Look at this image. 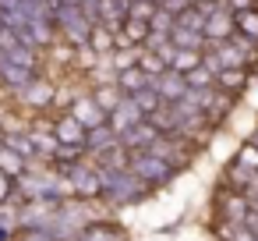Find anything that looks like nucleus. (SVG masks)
Segmentation results:
<instances>
[{"mask_svg":"<svg viewBox=\"0 0 258 241\" xmlns=\"http://www.w3.org/2000/svg\"><path fill=\"white\" fill-rule=\"evenodd\" d=\"M110 146H117V135H113L110 124H99V128L85 131V156H99V153H106Z\"/></svg>","mask_w":258,"mask_h":241,"instance_id":"obj_16","label":"nucleus"},{"mask_svg":"<svg viewBox=\"0 0 258 241\" xmlns=\"http://www.w3.org/2000/svg\"><path fill=\"white\" fill-rule=\"evenodd\" d=\"M247 181H251V170H247V167H240V163H230V167H226V174H223V184H226V188H233V191H244V188H247Z\"/></svg>","mask_w":258,"mask_h":241,"instance_id":"obj_29","label":"nucleus"},{"mask_svg":"<svg viewBox=\"0 0 258 241\" xmlns=\"http://www.w3.org/2000/svg\"><path fill=\"white\" fill-rule=\"evenodd\" d=\"M127 170L152 191V188H163V184H170L177 174L156 156V153H131V160H127Z\"/></svg>","mask_w":258,"mask_h":241,"instance_id":"obj_2","label":"nucleus"},{"mask_svg":"<svg viewBox=\"0 0 258 241\" xmlns=\"http://www.w3.org/2000/svg\"><path fill=\"white\" fill-rule=\"evenodd\" d=\"M106 61H110V68H113V75H120V71H127V68L138 64V50H135V46H124V50H113Z\"/></svg>","mask_w":258,"mask_h":241,"instance_id":"obj_28","label":"nucleus"},{"mask_svg":"<svg viewBox=\"0 0 258 241\" xmlns=\"http://www.w3.org/2000/svg\"><path fill=\"white\" fill-rule=\"evenodd\" d=\"M18 8V0H0V11H4V15H11Z\"/></svg>","mask_w":258,"mask_h":241,"instance_id":"obj_40","label":"nucleus"},{"mask_svg":"<svg viewBox=\"0 0 258 241\" xmlns=\"http://www.w3.org/2000/svg\"><path fill=\"white\" fill-rule=\"evenodd\" d=\"M53 25H57V36H64L71 46H85L89 36H92V29H96L78 8H60L53 15Z\"/></svg>","mask_w":258,"mask_h":241,"instance_id":"obj_4","label":"nucleus"},{"mask_svg":"<svg viewBox=\"0 0 258 241\" xmlns=\"http://www.w3.org/2000/svg\"><path fill=\"white\" fill-rule=\"evenodd\" d=\"M18 241H60L53 230H46V227H29V230H18L15 234Z\"/></svg>","mask_w":258,"mask_h":241,"instance_id":"obj_33","label":"nucleus"},{"mask_svg":"<svg viewBox=\"0 0 258 241\" xmlns=\"http://www.w3.org/2000/svg\"><path fill=\"white\" fill-rule=\"evenodd\" d=\"M152 4H156V8H159V4H166V0H152Z\"/></svg>","mask_w":258,"mask_h":241,"instance_id":"obj_42","label":"nucleus"},{"mask_svg":"<svg viewBox=\"0 0 258 241\" xmlns=\"http://www.w3.org/2000/svg\"><path fill=\"white\" fill-rule=\"evenodd\" d=\"M68 114H71V117H75V121H78V124H82L85 131H92V128L106 124V114H103V110L96 107V100H92L89 92H85V96H75V100H71V110H68Z\"/></svg>","mask_w":258,"mask_h":241,"instance_id":"obj_9","label":"nucleus"},{"mask_svg":"<svg viewBox=\"0 0 258 241\" xmlns=\"http://www.w3.org/2000/svg\"><path fill=\"white\" fill-rule=\"evenodd\" d=\"M0 138H4V124H0Z\"/></svg>","mask_w":258,"mask_h":241,"instance_id":"obj_44","label":"nucleus"},{"mask_svg":"<svg viewBox=\"0 0 258 241\" xmlns=\"http://www.w3.org/2000/svg\"><path fill=\"white\" fill-rule=\"evenodd\" d=\"M127 100H131V103H135V107L142 110V117H149V114H156V110H159V103H163V100L156 96V89H152V82H149V89H138V92H135V96H127Z\"/></svg>","mask_w":258,"mask_h":241,"instance_id":"obj_25","label":"nucleus"},{"mask_svg":"<svg viewBox=\"0 0 258 241\" xmlns=\"http://www.w3.org/2000/svg\"><path fill=\"white\" fill-rule=\"evenodd\" d=\"M170 29H173V15L163 11V8H156L152 18H149V32H163V36H170Z\"/></svg>","mask_w":258,"mask_h":241,"instance_id":"obj_32","label":"nucleus"},{"mask_svg":"<svg viewBox=\"0 0 258 241\" xmlns=\"http://www.w3.org/2000/svg\"><path fill=\"white\" fill-rule=\"evenodd\" d=\"M50 131H53L57 146H82V149H85V128H82L71 114H60V117L50 124Z\"/></svg>","mask_w":258,"mask_h":241,"instance_id":"obj_11","label":"nucleus"},{"mask_svg":"<svg viewBox=\"0 0 258 241\" xmlns=\"http://www.w3.org/2000/svg\"><path fill=\"white\" fill-rule=\"evenodd\" d=\"M170 43V36H163V32H149V39H145V50L149 54H156L159 46H166Z\"/></svg>","mask_w":258,"mask_h":241,"instance_id":"obj_38","label":"nucleus"},{"mask_svg":"<svg viewBox=\"0 0 258 241\" xmlns=\"http://www.w3.org/2000/svg\"><path fill=\"white\" fill-rule=\"evenodd\" d=\"M135 68H138L142 75H149V78H159V75L166 71V64H163V61H159L156 54H149V50H145V54L138 57V64H135Z\"/></svg>","mask_w":258,"mask_h":241,"instance_id":"obj_31","label":"nucleus"},{"mask_svg":"<svg viewBox=\"0 0 258 241\" xmlns=\"http://www.w3.org/2000/svg\"><path fill=\"white\" fill-rule=\"evenodd\" d=\"M198 64H202V54H195V50H173L170 71H177V75H187V71H195Z\"/></svg>","mask_w":258,"mask_h":241,"instance_id":"obj_27","label":"nucleus"},{"mask_svg":"<svg viewBox=\"0 0 258 241\" xmlns=\"http://www.w3.org/2000/svg\"><path fill=\"white\" fill-rule=\"evenodd\" d=\"M156 11L152 0H131V8H127V18H138V22H149Z\"/></svg>","mask_w":258,"mask_h":241,"instance_id":"obj_34","label":"nucleus"},{"mask_svg":"<svg viewBox=\"0 0 258 241\" xmlns=\"http://www.w3.org/2000/svg\"><path fill=\"white\" fill-rule=\"evenodd\" d=\"M223 8H226L230 15H240V11H254L258 0H223Z\"/></svg>","mask_w":258,"mask_h":241,"instance_id":"obj_35","label":"nucleus"},{"mask_svg":"<svg viewBox=\"0 0 258 241\" xmlns=\"http://www.w3.org/2000/svg\"><path fill=\"white\" fill-rule=\"evenodd\" d=\"M247 213H251V202L240 191L219 184V191H216V220H223V223H244Z\"/></svg>","mask_w":258,"mask_h":241,"instance_id":"obj_5","label":"nucleus"},{"mask_svg":"<svg viewBox=\"0 0 258 241\" xmlns=\"http://www.w3.org/2000/svg\"><path fill=\"white\" fill-rule=\"evenodd\" d=\"M138 121H145V117H142V110H138V107H135V103H131L127 96H124V100H120V103H117V107H113L110 114H106V124L113 128V135H120V131L135 128Z\"/></svg>","mask_w":258,"mask_h":241,"instance_id":"obj_12","label":"nucleus"},{"mask_svg":"<svg viewBox=\"0 0 258 241\" xmlns=\"http://www.w3.org/2000/svg\"><path fill=\"white\" fill-rule=\"evenodd\" d=\"M89 50L96 54V57H110L113 54V32H106V29H92V36H89Z\"/></svg>","mask_w":258,"mask_h":241,"instance_id":"obj_26","label":"nucleus"},{"mask_svg":"<svg viewBox=\"0 0 258 241\" xmlns=\"http://www.w3.org/2000/svg\"><path fill=\"white\" fill-rule=\"evenodd\" d=\"M219 4H223V0H219Z\"/></svg>","mask_w":258,"mask_h":241,"instance_id":"obj_46","label":"nucleus"},{"mask_svg":"<svg viewBox=\"0 0 258 241\" xmlns=\"http://www.w3.org/2000/svg\"><path fill=\"white\" fill-rule=\"evenodd\" d=\"M184 82H187V89H216V75H212L205 64H198L195 71H187Z\"/></svg>","mask_w":258,"mask_h":241,"instance_id":"obj_30","label":"nucleus"},{"mask_svg":"<svg viewBox=\"0 0 258 241\" xmlns=\"http://www.w3.org/2000/svg\"><path fill=\"white\" fill-rule=\"evenodd\" d=\"M11 237H15V230H8L4 223H0V241H11Z\"/></svg>","mask_w":258,"mask_h":241,"instance_id":"obj_41","label":"nucleus"},{"mask_svg":"<svg viewBox=\"0 0 258 241\" xmlns=\"http://www.w3.org/2000/svg\"><path fill=\"white\" fill-rule=\"evenodd\" d=\"M99 170V184H103V199L106 202H113V206H124V202H138V199H145L149 195V188L124 167V170H110V167H96Z\"/></svg>","mask_w":258,"mask_h":241,"instance_id":"obj_1","label":"nucleus"},{"mask_svg":"<svg viewBox=\"0 0 258 241\" xmlns=\"http://www.w3.org/2000/svg\"><path fill=\"white\" fill-rule=\"evenodd\" d=\"M75 241H127L124 237V230H120V223H85L82 230H78V237Z\"/></svg>","mask_w":258,"mask_h":241,"instance_id":"obj_15","label":"nucleus"},{"mask_svg":"<svg viewBox=\"0 0 258 241\" xmlns=\"http://www.w3.org/2000/svg\"><path fill=\"white\" fill-rule=\"evenodd\" d=\"M127 160H131V153L117 142V146H110L106 153H99L96 156V167H110V170H124L127 167Z\"/></svg>","mask_w":258,"mask_h":241,"instance_id":"obj_23","label":"nucleus"},{"mask_svg":"<svg viewBox=\"0 0 258 241\" xmlns=\"http://www.w3.org/2000/svg\"><path fill=\"white\" fill-rule=\"evenodd\" d=\"M159 138H163V135H159L149 121H138L135 128H127V131L117 135V142H120L127 153H152V149L159 146Z\"/></svg>","mask_w":258,"mask_h":241,"instance_id":"obj_6","label":"nucleus"},{"mask_svg":"<svg viewBox=\"0 0 258 241\" xmlns=\"http://www.w3.org/2000/svg\"><path fill=\"white\" fill-rule=\"evenodd\" d=\"M32 78H36V71H25V68L11 64L4 54H0V85H4L8 92H22V89H25Z\"/></svg>","mask_w":258,"mask_h":241,"instance_id":"obj_13","label":"nucleus"},{"mask_svg":"<svg viewBox=\"0 0 258 241\" xmlns=\"http://www.w3.org/2000/svg\"><path fill=\"white\" fill-rule=\"evenodd\" d=\"M216 237L219 241H254V234L244 227V223H223V220H216Z\"/></svg>","mask_w":258,"mask_h":241,"instance_id":"obj_24","label":"nucleus"},{"mask_svg":"<svg viewBox=\"0 0 258 241\" xmlns=\"http://www.w3.org/2000/svg\"><path fill=\"white\" fill-rule=\"evenodd\" d=\"M191 4H195V0H166V4H159V8H163V11H170V15L177 18V15H180V11H187Z\"/></svg>","mask_w":258,"mask_h":241,"instance_id":"obj_37","label":"nucleus"},{"mask_svg":"<svg viewBox=\"0 0 258 241\" xmlns=\"http://www.w3.org/2000/svg\"><path fill=\"white\" fill-rule=\"evenodd\" d=\"M11 199H15V181H11L8 174H0V206H8ZM11 206H15V202H11Z\"/></svg>","mask_w":258,"mask_h":241,"instance_id":"obj_36","label":"nucleus"},{"mask_svg":"<svg viewBox=\"0 0 258 241\" xmlns=\"http://www.w3.org/2000/svg\"><path fill=\"white\" fill-rule=\"evenodd\" d=\"M247 78H251V75H247L244 68H219V71H216V89L237 100V96L247 89Z\"/></svg>","mask_w":258,"mask_h":241,"instance_id":"obj_14","label":"nucleus"},{"mask_svg":"<svg viewBox=\"0 0 258 241\" xmlns=\"http://www.w3.org/2000/svg\"><path fill=\"white\" fill-rule=\"evenodd\" d=\"M202 39H205V46H216V43L233 39V15H230L223 4L205 18V25H202Z\"/></svg>","mask_w":258,"mask_h":241,"instance_id":"obj_7","label":"nucleus"},{"mask_svg":"<svg viewBox=\"0 0 258 241\" xmlns=\"http://www.w3.org/2000/svg\"><path fill=\"white\" fill-rule=\"evenodd\" d=\"M240 195H244L251 206H258V174H251V181H247V188H244Z\"/></svg>","mask_w":258,"mask_h":241,"instance_id":"obj_39","label":"nucleus"},{"mask_svg":"<svg viewBox=\"0 0 258 241\" xmlns=\"http://www.w3.org/2000/svg\"><path fill=\"white\" fill-rule=\"evenodd\" d=\"M89 96L96 100V107H99L103 114H110V110H113V107H117V103L124 100V92H120V89H117L113 82H110V85H96V89H92Z\"/></svg>","mask_w":258,"mask_h":241,"instance_id":"obj_21","label":"nucleus"},{"mask_svg":"<svg viewBox=\"0 0 258 241\" xmlns=\"http://www.w3.org/2000/svg\"><path fill=\"white\" fill-rule=\"evenodd\" d=\"M251 209H258V206H251Z\"/></svg>","mask_w":258,"mask_h":241,"instance_id":"obj_45","label":"nucleus"},{"mask_svg":"<svg viewBox=\"0 0 258 241\" xmlns=\"http://www.w3.org/2000/svg\"><path fill=\"white\" fill-rule=\"evenodd\" d=\"M0 146H8L11 153H18L25 163H32V160H39L36 156V146H32V138H29V131H4V138H0Z\"/></svg>","mask_w":258,"mask_h":241,"instance_id":"obj_17","label":"nucleus"},{"mask_svg":"<svg viewBox=\"0 0 258 241\" xmlns=\"http://www.w3.org/2000/svg\"><path fill=\"white\" fill-rule=\"evenodd\" d=\"M170 46L173 50H195V54H202L205 39L198 32H187V29H170Z\"/></svg>","mask_w":258,"mask_h":241,"instance_id":"obj_20","label":"nucleus"},{"mask_svg":"<svg viewBox=\"0 0 258 241\" xmlns=\"http://www.w3.org/2000/svg\"><path fill=\"white\" fill-rule=\"evenodd\" d=\"M152 89H156V96H159L163 103H177V100H184L187 82H184V75H177V71L166 68L159 78H152Z\"/></svg>","mask_w":258,"mask_h":241,"instance_id":"obj_10","label":"nucleus"},{"mask_svg":"<svg viewBox=\"0 0 258 241\" xmlns=\"http://www.w3.org/2000/svg\"><path fill=\"white\" fill-rule=\"evenodd\" d=\"M149 82H152V78H149V75H142L138 68H127V71H120V75L113 78V85H117L124 96H135L138 89H149Z\"/></svg>","mask_w":258,"mask_h":241,"instance_id":"obj_18","label":"nucleus"},{"mask_svg":"<svg viewBox=\"0 0 258 241\" xmlns=\"http://www.w3.org/2000/svg\"><path fill=\"white\" fill-rule=\"evenodd\" d=\"M251 142H254V146H258V131H254V138H251Z\"/></svg>","mask_w":258,"mask_h":241,"instance_id":"obj_43","label":"nucleus"},{"mask_svg":"<svg viewBox=\"0 0 258 241\" xmlns=\"http://www.w3.org/2000/svg\"><path fill=\"white\" fill-rule=\"evenodd\" d=\"M22 103L25 107H32V110H46V107H53V100H57V85L50 82V78H43V75H36L22 92Z\"/></svg>","mask_w":258,"mask_h":241,"instance_id":"obj_8","label":"nucleus"},{"mask_svg":"<svg viewBox=\"0 0 258 241\" xmlns=\"http://www.w3.org/2000/svg\"><path fill=\"white\" fill-rule=\"evenodd\" d=\"M25 170H29V163H25L18 153H11L8 146H0V174H8L11 181H18Z\"/></svg>","mask_w":258,"mask_h":241,"instance_id":"obj_19","label":"nucleus"},{"mask_svg":"<svg viewBox=\"0 0 258 241\" xmlns=\"http://www.w3.org/2000/svg\"><path fill=\"white\" fill-rule=\"evenodd\" d=\"M60 177H68L71 195H75V199H82V202H92V199H99V191H103V184H99V170H96L92 163H85V160L71 163Z\"/></svg>","mask_w":258,"mask_h":241,"instance_id":"obj_3","label":"nucleus"},{"mask_svg":"<svg viewBox=\"0 0 258 241\" xmlns=\"http://www.w3.org/2000/svg\"><path fill=\"white\" fill-rule=\"evenodd\" d=\"M233 32L244 36V39H251V43H258V8H254V11L233 15Z\"/></svg>","mask_w":258,"mask_h":241,"instance_id":"obj_22","label":"nucleus"}]
</instances>
